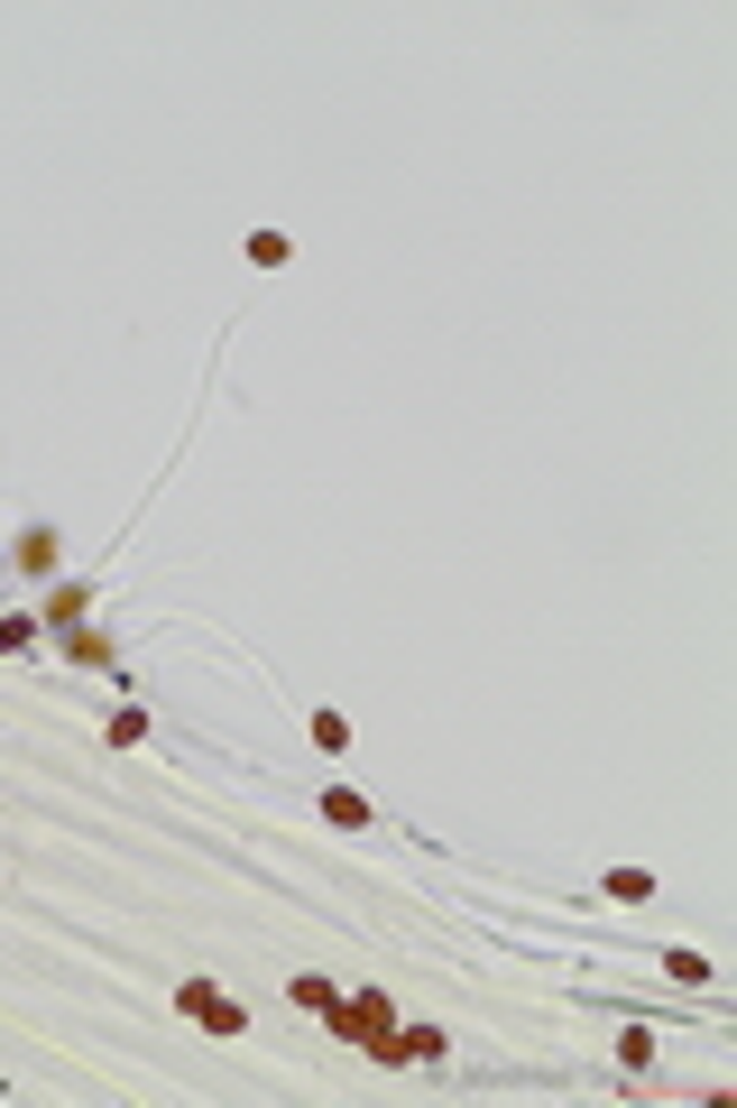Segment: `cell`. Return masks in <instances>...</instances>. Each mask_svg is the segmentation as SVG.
I'll return each mask as SVG.
<instances>
[{
  "mask_svg": "<svg viewBox=\"0 0 737 1108\" xmlns=\"http://www.w3.org/2000/svg\"><path fill=\"white\" fill-rule=\"evenodd\" d=\"M323 1025H332L341 1044H368V1053H378L387 1035H397V1016H387V998H378V989H360V998H332V1016H323Z\"/></svg>",
  "mask_w": 737,
  "mask_h": 1108,
  "instance_id": "1",
  "label": "cell"
},
{
  "mask_svg": "<svg viewBox=\"0 0 737 1108\" xmlns=\"http://www.w3.org/2000/svg\"><path fill=\"white\" fill-rule=\"evenodd\" d=\"M175 1007L194 1016L203 1035H241V1025H249V1016H241V998H222L213 979H184V989H175Z\"/></svg>",
  "mask_w": 737,
  "mask_h": 1108,
  "instance_id": "2",
  "label": "cell"
},
{
  "mask_svg": "<svg viewBox=\"0 0 737 1108\" xmlns=\"http://www.w3.org/2000/svg\"><path fill=\"white\" fill-rule=\"evenodd\" d=\"M323 822H332V832H368V794L360 785H332L323 794Z\"/></svg>",
  "mask_w": 737,
  "mask_h": 1108,
  "instance_id": "3",
  "label": "cell"
},
{
  "mask_svg": "<svg viewBox=\"0 0 737 1108\" xmlns=\"http://www.w3.org/2000/svg\"><path fill=\"white\" fill-rule=\"evenodd\" d=\"M296 260V241H286V231H249V268H286Z\"/></svg>",
  "mask_w": 737,
  "mask_h": 1108,
  "instance_id": "4",
  "label": "cell"
},
{
  "mask_svg": "<svg viewBox=\"0 0 737 1108\" xmlns=\"http://www.w3.org/2000/svg\"><path fill=\"white\" fill-rule=\"evenodd\" d=\"M84 610H93V591H84V582H65V591H56V610H46V629H84Z\"/></svg>",
  "mask_w": 737,
  "mask_h": 1108,
  "instance_id": "5",
  "label": "cell"
},
{
  "mask_svg": "<svg viewBox=\"0 0 737 1108\" xmlns=\"http://www.w3.org/2000/svg\"><path fill=\"white\" fill-rule=\"evenodd\" d=\"M286 998H296L305 1016H332V998H341V989H332V979H313V970H305V979H296V989H286Z\"/></svg>",
  "mask_w": 737,
  "mask_h": 1108,
  "instance_id": "6",
  "label": "cell"
},
{
  "mask_svg": "<svg viewBox=\"0 0 737 1108\" xmlns=\"http://www.w3.org/2000/svg\"><path fill=\"white\" fill-rule=\"evenodd\" d=\"M65 637V656H84V665H111V637H93V629H56Z\"/></svg>",
  "mask_w": 737,
  "mask_h": 1108,
  "instance_id": "7",
  "label": "cell"
},
{
  "mask_svg": "<svg viewBox=\"0 0 737 1108\" xmlns=\"http://www.w3.org/2000/svg\"><path fill=\"white\" fill-rule=\"evenodd\" d=\"M609 896H618V906H645L654 878H645V868H609Z\"/></svg>",
  "mask_w": 737,
  "mask_h": 1108,
  "instance_id": "8",
  "label": "cell"
},
{
  "mask_svg": "<svg viewBox=\"0 0 737 1108\" xmlns=\"http://www.w3.org/2000/svg\"><path fill=\"white\" fill-rule=\"evenodd\" d=\"M19 563H29V573H46V563H56V536L29 527V536H19Z\"/></svg>",
  "mask_w": 737,
  "mask_h": 1108,
  "instance_id": "9",
  "label": "cell"
},
{
  "mask_svg": "<svg viewBox=\"0 0 737 1108\" xmlns=\"http://www.w3.org/2000/svg\"><path fill=\"white\" fill-rule=\"evenodd\" d=\"M618 1063H627V1072L654 1063V1035H645V1025H627V1035H618Z\"/></svg>",
  "mask_w": 737,
  "mask_h": 1108,
  "instance_id": "10",
  "label": "cell"
},
{
  "mask_svg": "<svg viewBox=\"0 0 737 1108\" xmlns=\"http://www.w3.org/2000/svg\"><path fill=\"white\" fill-rule=\"evenodd\" d=\"M313 749H351V720H341V711H313Z\"/></svg>",
  "mask_w": 737,
  "mask_h": 1108,
  "instance_id": "11",
  "label": "cell"
},
{
  "mask_svg": "<svg viewBox=\"0 0 737 1108\" xmlns=\"http://www.w3.org/2000/svg\"><path fill=\"white\" fill-rule=\"evenodd\" d=\"M148 739V711H111V749H139Z\"/></svg>",
  "mask_w": 737,
  "mask_h": 1108,
  "instance_id": "12",
  "label": "cell"
},
{
  "mask_svg": "<svg viewBox=\"0 0 737 1108\" xmlns=\"http://www.w3.org/2000/svg\"><path fill=\"white\" fill-rule=\"evenodd\" d=\"M38 629H46V620H0V656H19V647H29Z\"/></svg>",
  "mask_w": 737,
  "mask_h": 1108,
  "instance_id": "13",
  "label": "cell"
}]
</instances>
